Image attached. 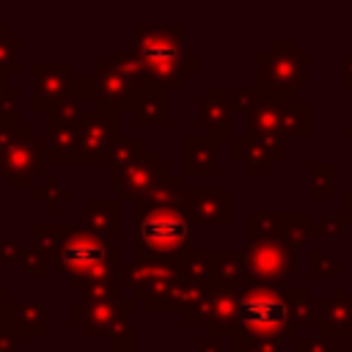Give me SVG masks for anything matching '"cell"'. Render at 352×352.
Returning <instances> with one entry per match:
<instances>
[{"mask_svg":"<svg viewBox=\"0 0 352 352\" xmlns=\"http://www.w3.org/2000/svg\"><path fill=\"white\" fill-rule=\"evenodd\" d=\"M231 341H283L297 338L292 322L289 289L248 280L236 292V322L228 333Z\"/></svg>","mask_w":352,"mask_h":352,"instance_id":"obj_1","label":"cell"},{"mask_svg":"<svg viewBox=\"0 0 352 352\" xmlns=\"http://www.w3.org/2000/svg\"><path fill=\"white\" fill-rule=\"evenodd\" d=\"M50 264H55V270L69 278L72 289L82 292L96 280L116 278L121 253L85 226H60L58 248Z\"/></svg>","mask_w":352,"mask_h":352,"instance_id":"obj_2","label":"cell"},{"mask_svg":"<svg viewBox=\"0 0 352 352\" xmlns=\"http://www.w3.org/2000/svg\"><path fill=\"white\" fill-rule=\"evenodd\" d=\"M135 214V250L157 258H179L192 248V223L187 214L173 209H140L132 206Z\"/></svg>","mask_w":352,"mask_h":352,"instance_id":"obj_3","label":"cell"},{"mask_svg":"<svg viewBox=\"0 0 352 352\" xmlns=\"http://www.w3.org/2000/svg\"><path fill=\"white\" fill-rule=\"evenodd\" d=\"M308 82V52L297 47V38L272 36L270 47L256 52V88L267 94H292Z\"/></svg>","mask_w":352,"mask_h":352,"instance_id":"obj_4","label":"cell"},{"mask_svg":"<svg viewBox=\"0 0 352 352\" xmlns=\"http://www.w3.org/2000/svg\"><path fill=\"white\" fill-rule=\"evenodd\" d=\"M248 138L286 140L308 135V102L292 94H267L258 91V102L245 116Z\"/></svg>","mask_w":352,"mask_h":352,"instance_id":"obj_5","label":"cell"},{"mask_svg":"<svg viewBox=\"0 0 352 352\" xmlns=\"http://www.w3.org/2000/svg\"><path fill=\"white\" fill-rule=\"evenodd\" d=\"M179 278L182 275L176 258H157L132 250V256L121 264V286L129 289L132 302H143V305L162 300Z\"/></svg>","mask_w":352,"mask_h":352,"instance_id":"obj_6","label":"cell"},{"mask_svg":"<svg viewBox=\"0 0 352 352\" xmlns=\"http://www.w3.org/2000/svg\"><path fill=\"white\" fill-rule=\"evenodd\" d=\"M47 143L44 138H36L28 124H22L19 135L8 143V148L0 154V173L6 176L8 187H36L33 182L47 176Z\"/></svg>","mask_w":352,"mask_h":352,"instance_id":"obj_7","label":"cell"},{"mask_svg":"<svg viewBox=\"0 0 352 352\" xmlns=\"http://www.w3.org/2000/svg\"><path fill=\"white\" fill-rule=\"evenodd\" d=\"M121 140V113L107 104H94L77 126L74 162H107L113 146Z\"/></svg>","mask_w":352,"mask_h":352,"instance_id":"obj_8","label":"cell"},{"mask_svg":"<svg viewBox=\"0 0 352 352\" xmlns=\"http://www.w3.org/2000/svg\"><path fill=\"white\" fill-rule=\"evenodd\" d=\"M179 209L192 226H231L234 190L231 187H184Z\"/></svg>","mask_w":352,"mask_h":352,"instance_id":"obj_9","label":"cell"},{"mask_svg":"<svg viewBox=\"0 0 352 352\" xmlns=\"http://www.w3.org/2000/svg\"><path fill=\"white\" fill-rule=\"evenodd\" d=\"M242 258H245V270H248V280L256 283H270L278 286L286 275L294 272V250L286 248L283 242H248L242 248Z\"/></svg>","mask_w":352,"mask_h":352,"instance_id":"obj_10","label":"cell"},{"mask_svg":"<svg viewBox=\"0 0 352 352\" xmlns=\"http://www.w3.org/2000/svg\"><path fill=\"white\" fill-rule=\"evenodd\" d=\"M234 96L236 88L212 85L209 94L195 102V124L209 129V138L214 140L234 138Z\"/></svg>","mask_w":352,"mask_h":352,"instance_id":"obj_11","label":"cell"},{"mask_svg":"<svg viewBox=\"0 0 352 352\" xmlns=\"http://www.w3.org/2000/svg\"><path fill=\"white\" fill-rule=\"evenodd\" d=\"M132 50L143 60H168L184 52V28L182 25H135Z\"/></svg>","mask_w":352,"mask_h":352,"instance_id":"obj_12","label":"cell"},{"mask_svg":"<svg viewBox=\"0 0 352 352\" xmlns=\"http://www.w3.org/2000/svg\"><path fill=\"white\" fill-rule=\"evenodd\" d=\"M72 66L69 63H33V96L30 104L38 113H47L52 104L72 94Z\"/></svg>","mask_w":352,"mask_h":352,"instance_id":"obj_13","label":"cell"},{"mask_svg":"<svg viewBox=\"0 0 352 352\" xmlns=\"http://www.w3.org/2000/svg\"><path fill=\"white\" fill-rule=\"evenodd\" d=\"M231 157L250 176H264V173H270L272 165L283 162V140H267V138L242 135V138L231 140Z\"/></svg>","mask_w":352,"mask_h":352,"instance_id":"obj_14","label":"cell"},{"mask_svg":"<svg viewBox=\"0 0 352 352\" xmlns=\"http://www.w3.org/2000/svg\"><path fill=\"white\" fill-rule=\"evenodd\" d=\"M94 80H96V91H99V102L96 104H107L118 113L124 110H132L138 94L143 91L138 82H132L129 77H124L118 69H113L107 60L96 63V69L91 72Z\"/></svg>","mask_w":352,"mask_h":352,"instance_id":"obj_15","label":"cell"},{"mask_svg":"<svg viewBox=\"0 0 352 352\" xmlns=\"http://www.w3.org/2000/svg\"><path fill=\"white\" fill-rule=\"evenodd\" d=\"M162 170H165V162L160 160V154L151 151V148H146V151L121 173L116 190H118L121 198H129L132 204H138V201H143V198L148 195V190H151L154 182L162 176Z\"/></svg>","mask_w":352,"mask_h":352,"instance_id":"obj_16","label":"cell"},{"mask_svg":"<svg viewBox=\"0 0 352 352\" xmlns=\"http://www.w3.org/2000/svg\"><path fill=\"white\" fill-rule=\"evenodd\" d=\"M118 311H121V300L118 302H102V300L77 297L69 305V322L74 327H80L85 338H94V336L110 330V324L116 322Z\"/></svg>","mask_w":352,"mask_h":352,"instance_id":"obj_17","label":"cell"},{"mask_svg":"<svg viewBox=\"0 0 352 352\" xmlns=\"http://www.w3.org/2000/svg\"><path fill=\"white\" fill-rule=\"evenodd\" d=\"M16 338H41L47 333V302L44 300H11L0 322Z\"/></svg>","mask_w":352,"mask_h":352,"instance_id":"obj_18","label":"cell"},{"mask_svg":"<svg viewBox=\"0 0 352 352\" xmlns=\"http://www.w3.org/2000/svg\"><path fill=\"white\" fill-rule=\"evenodd\" d=\"M217 151H220V140L209 135L184 138L182 140V176H217L223 170Z\"/></svg>","mask_w":352,"mask_h":352,"instance_id":"obj_19","label":"cell"},{"mask_svg":"<svg viewBox=\"0 0 352 352\" xmlns=\"http://www.w3.org/2000/svg\"><path fill=\"white\" fill-rule=\"evenodd\" d=\"M322 341L333 344L338 338H346L352 333V300L344 286H336L333 294L322 305Z\"/></svg>","mask_w":352,"mask_h":352,"instance_id":"obj_20","label":"cell"},{"mask_svg":"<svg viewBox=\"0 0 352 352\" xmlns=\"http://www.w3.org/2000/svg\"><path fill=\"white\" fill-rule=\"evenodd\" d=\"M198 58L192 50H184L179 52L176 58H168V60H146V77H148V85L154 88H162V91H170V88H182V82L195 74V66Z\"/></svg>","mask_w":352,"mask_h":352,"instance_id":"obj_21","label":"cell"},{"mask_svg":"<svg viewBox=\"0 0 352 352\" xmlns=\"http://www.w3.org/2000/svg\"><path fill=\"white\" fill-rule=\"evenodd\" d=\"M129 113L138 126H168L170 124V91H162L154 85L143 88Z\"/></svg>","mask_w":352,"mask_h":352,"instance_id":"obj_22","label":"cell"},{"mask_svg":"<svg viewBox=\"0 0 352 352\" xmlns=\"http://www.w3.org/2000/svg\"><path fill=\"white\" fill-rule=\"evenodd\" d=\"M209 292V283H204V280H192V278H179L170 289H168V294L162 297V300H157V302H151V305H143L148 314H170V311H176L179 316L182 314H187L190 308H195V302L204 297Z\"/></svg>","mask_w":352,"mask_h":352,"instance_id":"obj_23","label":"cell"},{"mask_svg":"<svg viewBox=\"0 0 352 352\" xmlns=\"http://www.w3.org/2000/svg\"><path fill=\"white\" fill-rule=\"evenodd\" d=\"M82 220L85 228L99 234L102 239L121 236V201H82Z\"/></svg>","mask_w":352,"mask_h":352,"instance_id":"obj_24","label":"cell"},{"mask_svg":"<svg viewBox=\"0 0 352 352\" xmlns=\"http://www.w3.org/2000/svg\"><path fill=\"white\" fill-rule=\"evenodd\" d=\"M248 283V270L242 250H212V289H242Z\"/></svg>","mask_w":352,"mask_h":352,"instance_id":"obj_25","label":"cell"},{"mask_svg":"<svg viewBox=\"0 0 352 352\" xmlns=\"http://www.w3.org/2000/svg\"><path fill=\"white\" fill-rule=\"evenodd\" d=\"M182 190H184V176H176L170 162H165V170L162 176L154 182V187L148 190V195L132 206H140V209H173L179 206V198H182Z\"/></svg>","mask_w":352,"mask_h":352,"instance_id":"obj_26","label":"cell"},{"mask_svg":"<svg viewBox=\"0 0 352 352\" xmlns=\"http://www.w3.org/2000/svg\"><path fill=\"white\" fill-rule=\"evenodd\" d=\"M143 151H146V138H143V135H138V138H121V140L113 146V151H110V157H107V184H110L113 190H116L121 173H124Z\"/></svg>","mask_w":352,"mask_h":352,"instance_id":"obj_27","label":"cell"},{"mask_svg":"<svg viewBox=\"0 0 352 352\" xmlns=\"http://www.w3.org/2000/svg\"><path fill=\"white\" fill-rule=\"evenodd\" d=\"M283 217L286 212H248L245 214V234L248 242H280V231H283Z\"/></svg>","mask_w":352,"mask_h":352,"instance_id":"obj_28","label":"cell"},{"mask_svg":"<svg viewBox=\"0 0 352 352\" xmlns=\"http://www.w3.org/2000/svg\"><path fill=\"white\" fill-rule=\"evenodd\" d=\"M107 352H135V327H132V300H121V311L110 324Z\"/></svg>","mask_w":352,"mask_h":352,"instance_id":"obj_29","label":"cell"},{"mask_svg":"<svg viewBox=\"0 0 352 352\" xmlns=\"http://www.w3.org/2000/svg\"><path fill=\"white\" fill-rule=\"evenodd\" d=\"M316 236H319V228H316V223L308 220V214H302V212H286L283 231H280V242L286 248H292V250L305 248Z\"/></svg>","mask_w":352,"mask_h":352,"instance_id":"obj_30","label":"cell"},{"mask_svg":"<svg viewBox=\"0 0 352 352\" xmlns=\"http://www.w3.org/2000/svg\"><path fill=\"white\" fill-rule=\"evenodd\" d=\"M322 305L319 300L308 297L305 289H289V308H292V322L294 327H319L322 324Z\"/></svg>","mask_w":352,"mask_h":352,"instance_id":"obj_31","label":"cell"},{"mask_svg":"<svg viewBox=\"0 0 352 352\" xmlns=\"http://www.w3.org/2000/svg\"><path fill=\"white\" fill-rule=\"evenodd\" d=\"M107 63H110L113 69H118L124 77H129L132 82H138L140 88H148L146 60H143L135 50H110V52H107Z\"/></svg>","mask_w":352,"mask_h":352,"instance_id":"obj_32","label":"cell"},{"mask_svg":"<svg viewBox=\"0 0 352 352\" xmlns=\"http://www.w3.org/2000/svg\"><path fill=\"white\" fill-rule=\"evenodd\" d=\"M176 261H179V275L182 278H192V280L209 283V275H212V250L190 248Z\"/></svg>","mask_w":352,"mask_h":352,"instance_id":"obj_33","label":"cell"},{"mask_svg":"<svg viewBox=\"0 0 352 352\" xmlns=\"http://www.w3.org/2000/svg\"><path fill=\"white\" fill-rule=\"evenodd\" d=\"M333 162H311L308 165V195L314 201H330L333 198Z\"/></svg>","mask_w":352,"mask_h":352,"instance_id":"obj_34","label":"cell"},{"mask_svg":"<svg viewBox=\"0 0 352 352\" xmlns=\"http://www.w3.org/2000/svg\"><path fill=\"white\" fill-rule=\"evenodd\" d=\"M82 116H85L82 104L69 94L66 99H60L44 113V126H80Z\"/></svg>","mask_w":352,"mask_h":352,"instance_id":"obj_35","label":"cell"},{"mask_svg":"<svg viewBox=\"0 0 352 352\" xmlns=\"http://www.w3.org/2000/svg\"><path fill=\"white\" fill-rule=\"evenodd\" d=\"M30 195H33L36 201H41L44 209L52 214V212H58V204H60V201H69V198H72V190L63 187V184L58 182V176H50V173H47L44 182L30 190Z\"/></svg>","mask_w":352,"mask_h":352,"instance_id":"obj_36","label":"cell"},{"mask_svg":"<svg viewBox=\"0 0 352 352\" xmlns=\"http://www.w3.org/2000/svg\"><path fill=\"white\" fill-rule=\"evenodd\" d=\"M308 275L314 278H341L346 275V264L338 261L336 256H330L327 250H319V248H311L308 250Z\"/></svg>","mask_w":352,"mask_h":352,"instance_id":"obj_37","label":"cell"},{"mask_svg":"<svg viewBox=\"0 0 352 352\" xmlns=\"http://www.w3.org/2000/svg\"><path fill=\"white\" fill-rule=\"evenodd\" d=\"M16 52H19V38L11 36L6 25H0V77L8 80L11 74H19Z\"/></svg>","mask_w":352,"mask_h":352,"instance_id":"obj_38","label":"cell"},{"mask_svg":"<svg viewBox=\"0 0 352 352\" xmlns=\"http://www.w3.org/2000/svg\"><path fill=\"white\" fill-rule=\"evenodd\" d=\"M346 226H349V220H346V214H344V212L322 214V217H319V223H316L319 236H324V239H338V236H344Z\"/></svg>","mask_w":352,"mask_h":352,"instance_id":"obj_39","label":"cell"},{"mask_svg":"<svg viewBox=\"0 0 352 352\" xmlns=\"http://www.w3.org/2000/svg\"><path fill=\"white\" fill-rule=\"evenodd\" d=\"M72 96L82 104V102H99V91H96V80L94 74H74L72 80Z\"/></svg>","mask_w":352,"mask_h":352,"instance_id":"obj_40","label":"cell"},{"mask_svg":"<svg viewBox=\"0 0 352 352\" xmlns=\"http://www.w3.org/2000/svg\"><path fill=\"white\" fill-rule=\"evenodd\" d=\"M16 264H19V270H22V272L41 278V275L47 272V264H50V261L44 258V253H41V250H36V248H25Z\"/></svg>","mask_w":352,"mask_h":352,"instance_id":"obj_41","label":"cell"},{"mask_svg":"<svg viewBox=\"0 0 352 352\" xmlns=\"http://www.w3.org/2000/svg\"><path fill=\"white\" fill-rule=\"evenodd\" d=\"M231 344H234L231 352H283L280 341H242V338H236Z\"/></svg>","mask_w":352,"mask_h":352,"instance_id":"obj_42","label":"cell"},{"mask_svg":"<svg viewBox=\"0 0 352 352\" xmlns=\"http://www.w3.org/2000/svg\"><path fill=\"white\" fill-rule=\"evenodd\" d=\"M258 102V88L253 85V88H242V91H236V96H234V113H250L253 110V104Z\"/></svg>","mask_w":352,"mask_h":352,"instance_id":"obj_43","label":"cell"},{"mask_svg":"<svg viewBox=\"0 0 352 352\" xmlns=\"http://www.w3.org/2000/svg\"><path fill=\"white\" fill-rule=\"evenodd\" d=\"M22 129V121L19 118H0V154L8 148V143L19 135Z\"/></svg>","mask_w":352,"mask_h":352,"instance_id":"obj_44","label":"cell"},{"mask_svg":"<svg viewBox=\"0 0 352 352\" xmlns=\"http://www.w3.org/2000/svg\"><path fill=\"white\" fill-rule=\"evenodd\" d=\"M294 352H333V344H324L322 338L297 336L294 338Z\"/></svg>","mask_w":352,"mask_h":352,"instance_id":"obj_45","label":"cell"},{"mask_svg":"<svg viewBox=\"0 0 352 352\" xmlns=\"http://www.w3.org/2000/svg\"><path fill=\"white\" fill-rule=\"evenodd\" d=\"M22 242L16 239V236H11V239H0V264L3 261H19V256H22Z\"/></svg>","mask_w":352,"mask_h":352,"instance_id":"obj_46","label":"cell"},{"mask_svg":"<svg viewBox=\"0 0 352 352\" xmlns=\"http://www.w3.org/2000/svg\"><path fill=\"white\" fill-rule=\"evenodd\" d=\"M0 352H19V346H16V336H14L11 330H6L3 324H0Z\"/></svg>","mask_w":352,"mask_h":352,"instance_id":"obj_47","label":"cell"},{"mask_svg":"<svg viewBox=\"0 0 352 352\" xmlns=\"http://www.w3.org/2000/svg\"><path fill=\"white\" fill-rule=\"evenodd\" d=\"M195 352H220V341L212 336H201L195 338Z\"/></svg>","mask_w":352,"mask_h":352,"instance_id":"obj_48","label":"cell"},{"mask_svg":"<svg viewBox=\"0 0 352 352\" xmlns=\"http://www.w3.org/2000/svg\"><path fill=\"white\" fill-rule=\"evenodd\" d=\"M344 82L346 88H352V50L344 52Z\"/></svg>","mask_w":352,"mask_h":352,"instance_id":"obj_49","label":"cell"},{"mask_svg":"<svg viewBox=\"0 0 352 352\" xmlns=\"http://www.w3.org/2000/svg\"><path fill=\"white\" fill-rule=\"evenodd\" d=\"M344 214H346V220H349V226H352V184L344 190V209H341Z\"/></svg>","mask_w":352,"mask_h":352,"instance_id":"obj_50","label":"cell"},{"mask_svg":"<svg viewBox=\"0 0 352 352\" xmlns=\"http://www.w3.org/2000/svg\"><path fill=\"white\" fill-rule=\"evenodd\" d=\"M8 302H11V297H8V292L0 286V322H3V316H6V308H8Z\"/></svg>","mask_w":352,"mask_h":352,"instance_id":"obj_51","label":"cell"},{"mask_svg":"<svg viewBox=\"0 0 352 352\" xmlns=\"http://www.w3.org/2000/svg\"><path fill=\"white\" fill-rule=\"evenodd\" d=\"M8 88H11V85H8V80H6V77H0V107H3L6 96H8Z\"/></svg>","mask_w":352,"mask_h":352,"instance_id":"obj_52","label":"cell"},{"mask_svg":"<svg viewBox=\"0 0 352 352\" xmlns=\"http://www.w3.org/2000/svg\"><path fill=\"white\" fill-rule=\"evenodd\" d=\"M344 135L352 140V113H349V118H346V126H344Z\"/></svg>","mask_w":352,"mask_h":352,"instance_id":"obj_53","label":"cell"},{"mask_svg":"<svg viewBox=\"0 0 352 352\" xmlns=\"http://www.w3.org/2000/svg\"><path fill=\"white\" fill-rule=\"evenodd\" d=\"M344 341H346V352H352V333H349V336H346Z\"/></svg>","mask_w":352,"mask_h":352,"instance_id":"obj_54","label":"cell"}]
</instances>
